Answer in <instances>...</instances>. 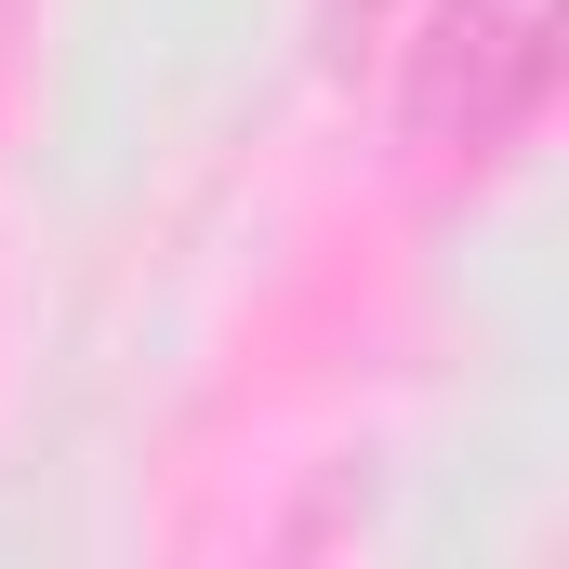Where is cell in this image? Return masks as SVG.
Wrapping results in <instances>:
<instances>
[{
  "mask_svg": "<svg viewBox=\"0 0 569 569\" xmlns=\"http://www.w3.org/2000/svg\"><path fill=\"white\" fill-rule=\"evenodd\" d=\"M543 80H557V0H437L398 120L425 159H503L543 120Z\"/></svg>",
  "mask_w": 569,
  "mask_h": 569,
  "instance_id": "6da1fadb",
  "label": "cell"
}]
</instances>
